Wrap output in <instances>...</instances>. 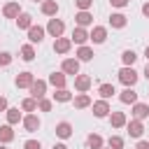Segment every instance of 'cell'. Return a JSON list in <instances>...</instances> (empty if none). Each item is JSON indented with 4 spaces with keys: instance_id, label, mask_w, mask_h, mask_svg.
I'll use <instances>...</instances> for the list:
<instances>
[{
    "instance_id": "6da1fadb",
    "label": "cell",
    "mask_w": 149,
    "mask_h": 149,
    "mask_svg": "<svg viewBox=\"0 0 149 149\" xmlns=\"http://www.w3.org/2000/svg\"><path fill=\"white\" fill-rule=\"evenodd\" d=\"M119 81H121L126 88H128V86L133 88V86H135V81H137V72H135L133 68H126V65H123V68L119 70Z\"/></svg>"
},
{
    "instance_id": "7a4b0ae2",
    "label": "cell",
    "mask_w": 149,
    "mask_h": 149,
    "mask_svg": "<svg viewBox=\"0 0 149 149\" xmlns=\"http://www.w3.org/2000/svg\"><path fill=\"white\" fill-rule=\"evenodd\" d=\"M47 33L58 40V37H63V33H65V23L54 16V19H49V23H47Z\"/></svg>"
},
{
    "instance_id": "3957f363",
    "label": "cell",
    "mask_w": 149,
    "mask_h": 149,
    "mask_svg": "<svg viewBox=\"0 0 149 149\" xmlns=\"http://www.w3.org/2000/svg\"><path fill=\"white\" fill-rule=\"evenodd\" d=\"M28 91H30V98L42 100V98L47 95V81H44V79H35V81H33V86H30Z\"/></svg>"
},
{
    "instance_id": "277c9868",
    "label": "cell",
    "mask_w": 149,
    "mask_h": 149,
    "mask_svg": "<svg viewBox=\"0 0 149 149\" xmlns=\"http://www.w3.org/2000/svg\"><path fill=\"white\" fill-rule=\"evenodd\" d=\"M112 114V107H109V102L107 100H95L93 102V116H98V119H105V116H109Z\"/></svg>"
},
{
    "instance_id": "5b68a950",
    "label": "cell",
    "mask_w": 149,
    "mask_h": 149,
    "mask_svg": "<svg viewBox=\"0 0 149 149\" xmlns=\"http://www.w3.org/2000/svg\"><path fill=\"white\" fill-rule=\"evenodd\" d=\"M88 40H91L93 44H102V42L107 40V28H105V26H93V30L88 33Z\"/></svg>"
},
{
    "instance_id": "8992f818",
    "label": "cell",
    "mask_w": 149,
    "mask_h": 149,
    "mask_svg": "<svg viewBox=\"0 0 149 149\" xmlns=\"http://www.w3.org/2000/svg\"><path fill=\"white\" fill-rule=\"evenodd\" d=\"M61 72H65V74H79V61L77 58H63V63H61Z\"/></svg>"
},
{
    "instance_id": "52a82bcc",
    "label": "cell",
    "mask_w": 149,
    "mask_h": 149,
    "mask_svg": "<svg viewBox=\"0 0 149 149\" xmlns=\"http://www.w3.org/2000/svg\"><path fill=\"white\" fill-rule=\"evenodd\" d=\"M23 12H21V5L19 2H7L5 7H2V16L5 19H19Z\"/></svg>"
},
{
    "instance_id": "ba28073f",
    "label": "cell",
    "mask_w": 149,
    "mask_h": 149,
    "mask_svg": "<svg viewBox=\"0 0 149 149\" xmlns=\"http://www.w3.org/2000/svg\"><path fill=\"white\" fill-rule=\"evenodd\" d=\"M40 126H42V121H40V116H37V114H26V116H23V128H26L28 133L40 130Z\"/></svg>"
},
{
    "instance_id": "9c48e42d",
    "label": "cell",
    "mask_w": 149,
    "mask_h": 149,
    "mask_svg": "<svg viewBox=\"0 0 149 149\" xmlns=\"http://www.w3.org/2000/svg\"><path fill=\"white\" fill-rule=\"evenodd\" d=\"M33 81H35L33 72H19V74H16V79H14V84H16L19 88H30V86H33Z\"/></svg>"
},
{
    "instance_id": "30bf717a",
    "label": "cell",
    "mask_w": 149,
    "mask_h": 149,
    "mask_svg": "<svg viewBox=\"0 0 149 149\" xmlns=\"http://www.w3.org/2000/svg\"><path fill=\"white\" fill-rule=\"evenodd\" d=\"M91 84H93V79H91L88 74H77V77H74V88H77L79 93H86V91L91 88Z\"/></svg>"
},
{
    "instance_id": "8fae6325",
    "label": "cell",
    "mask_w": 149,
    "mask_h": 149,
    "mask_svg": "<svg viewBox=\"0 0 149 149\" xmlns=\"http://www.w3.org/2000/svg\"><path fill=\"white\" fill-rule=\"evenodd\" d=\"M44 33H47V28H42V26H33V28L28 30V40H30V44H40V42L44 40Z\"/></svg>"
},
{
    "instance_id": "7c38bea8",
    "label": "cell",
    "mask_w": 149,
    "mask_h": 149,
    "mask_svg": "<svg viewBox=\"0 0 149 149\" xmlns=\"http://www.w3.org/2000/svg\"><path fill=\"white\" fill-rule=\"evenodd\" d=\"M126 128H128V135H130V137H142V133H144V123H142V121H137V119L128 121V123H126Z\"/></svg>"
},
{
    "instance_id": "4fadbf2b",
    "label": "cell",
    "mask_w": 149,
    "mask_h": 149,
    "mask_svg": "<svg viewBox=\"0 0 149 149\" xmlns=\"http://www.w3.org/2000/svg\"><path fill=\"white\" fill-rule=\"evenodd\" d=\"M70 40H72L74 44H79V47H84V44L88 42V33H86V28H79V26H77V28L72 30V37H70Z\"/></svg>"
},
{
    "instance_id": "5bb4252c",
    "label": "cell",
    "mask_w": 149,
    "mask_h": 149,
    "mask_svg": "<svg viewBox=\"0 0 149 149\" xmlns=\"http://www.w3.org/2000/svg\"><path fill=\"white\" fill-rule=\"evenodd\" d=\"M70 47H72V40H70V37H58V40H54V51H56V54H68Z\"/></svg>"
},
{
    "instance_id": "9a60e30c",
    "label": "cell",
    "mask_w": 149,
    "mask_h": 149,
    "mask_svg": "<svg viewBox=\"0 0 149 149\" xmlns=\"http://www.w3.org/2000/svg\"><path fill=\"white\" fill-rule=\"evenodd\" d=\"M119 100H121L123 105H135V102H137V93L128 86V88H123V91L119 93Z\"/></svg>"
},
{
    "instance_id": "2e32d148",
    "label": "cell",
    "mask_w": 149,
    "mask_h": 149,
    "mask_svg": "<svg viewBox=\"0 0 149 149\" xmlns=\"http://www.w3.org/2000/svg\"><path fill=\"white\" fill-rule=\"evenodd\" d=\"M72 102H74V107H77V109H86V107H91V105H93L88 93H77V95L72 98Z\"/></svg>"
},
{
    "instance_id": "e0dca14e",
    "label": "cell",
    "mask_w": 149,
    "mask_h": 149,
    "mask_svg": "<svg viewBox=\"0 0 149 149\" xmlns=\"http://www.w3.org/2000/svg\"><path fill=\"white\" fill-rule=\"evenodd\" d=\"M42 14L54 19V16L58 14V2H56V0H44V2H42Z\"/></svg>"
},
{
    "instance_id": "ac0fdd59",
    "label": "cell",
    "mask_w": 149,
    "mask_h": 149,
    "mask_svg": "<svg viewBox=\"0 0 149 149\" xmlns=\"http://www.w3.org/2000/svg\"><path fill=\"white\" fill-rule=\"evenodd\" d=\"M126 23H128V16L121 14V12H114V14L109 16V26H112V28H126Z\"/></svg>"
},
{
    "instance_id": "d6986e66",
    "label": "cell",
    "mask_w": 149,
    "mask_h": 149,
    "mask_svg": "<svg viewBox=\"0 0 149 149\" xmlns=\"http://www.w3.org/2000/svg\"><path fill=\"white\" fill-rule=\"evenodd\" d=\"M65 72H51L49 74V84L54 86V88H65Z\"/></svg>"
},
{
    "instance_id": "ffe728a7",
    "label": "cell",
    "mask_w": 149,
    "mask_h": 149,
    "mask_svg": "<svg viewBox=\"0 0 149 149\" xmlns=\"http://www.w3.org/2000/svg\"><path fill=\"white\" fill-rule=\"evenodd\" d=\"M133 116H135L137 121L147 119V116H149V105H144V102H135V105H133Z\"/></svg>"
},
{
    "instance_id": "44dd1931",
    "label": "cell",
    "mask_w": 149,
    "mask_h": 149,
    "mask_svg": "<svg viewBox=\"0 0 149 149\" xmlns=\"http://www.w3.org/2000/svg\"><path fill=\"white\" fill-rule=\"evenodd\" d=\"M109 123H112V128H123L128 123V119H126L123 112H112L109 114Z\"/></svg>"
},
{
    "instance_id": "7402d4cb",
    "label": "cell",
    "mask_w": 149,
    "mask_h": 149,
    "mask_svg": "<svg viewBox=\"0 0 149 149\" xmlns=\"http://www.w3.org/2000/svg\"><path fill=\"white\" fill-rule=\"evenodd\" d=\"M74 21H77V26H79V28H86V26H91V23H93V14H91V12H77Z\"/></svg>"
},
{
    "instance_id": "603a6c76",
    "label": "cell",
    "mask_w": 149,
    "mask_h": 149,
    "mask_svg": "<svg viewBox=\"0 0 149 149\" xmlns=\"http://www.w3.org/2000/svg\"><path fill=\"white\" fill-rule=\"evenodd\" d=\"M56 135H58L61 140H68V137L72 135V126H70L68 121H61V123H56Z\"/></svg>"
},
{
    "instance_id": "cb8c5ba5",
    "label": "cell",
    "mask_w": 149,
    "mask_h": 149,
    "mask_svg": "<svg viewBox=\"0 0 149 149\" xmlns=\"http://www.w3.org/2000/svg\"><path fill=\"white\" fill-rule=\"evenodd\" d=\"M16 26H19V30H30V28H33V16L23 12V14L16 19Z\"/></svg>"
},
{
    "instance_id": "d4e9b609",
    "label": "cell",
    "mask_w": 149,
    "mask_h": 149,
    "mask_svg": "<svg viewBox=\"0 0 149 149\" xmlns=\"http://www.w3.org/2000/svg\"><path fill=\"white\" fill-rule=\"evenodd\" d=\"M7 123L9 126H14V123H19V121H23V116H21V112H19V107H9L7 112Z\"/></svg>"
},
{
    "instance_id": "484cf974",
    "label": "cell",
    "mask_w": 149,
    "mask_h": 149,
    "mask_svg": "<svg viewBox=\"0 0 149 149\" xmlns=\"http://www.w3.org/2000/svg\"><path fill=\"white\" fill-rule=\"evenodd\" d=\"M12 140H14V130H12V126H9V123L0 126V142L7 144V142H12Z\"/></svg>"
},
{
    "instance_id": "4316f807",
    "label": "cell",
    "mask_w": 149,
    "mask_h": 149,
    "mask_svg": "<svg viewBox=\"0 0 149 149\" xmlns=\"http://www.w3.org/2000/svg\"><path fill=\"white\" fill-rule=\"evenodd\" d=\"M54 100H56V102H70V100H72V93H70L68 88H56V91H54Z\"/></svg>"
},
{
    "instance_id": "83f0119b",
    "label": "cell",
    "mask_w": 149,
    "mask_h": 149,
    "mask_svg": "<svg viewBox=\"0 0 149 149\" xmlns=\"http://www.w3.org/2000/svg\"><path fill=\"white\" fill-rule=\"evenodd\" d=\"M93 56H95V54H93V49H91V47H86V44L77 49V61H91Z\"/></svg>"
},
{
    "instance_id": "f1b7e54d",
    "label": "cell",
    "mask_w": 149,
    "mask_h": 149,
    "mask_svg": "<svg viewBox=\"0 0 149 149\" xmlns=\"http://www.w3.org/2000/svg\"><path fill=\"white\" fill-rule=\"evenodd\" d=\"M121 61H123V65H126V68H133V63L137 61V54H135L133 49H126V51L121 54Z\"/></svg>"
},
{
    "instance_id": "f546056e",
    "label": "cell",
    "mask_w": 149,
    "mask_h": 149,
    "mask_svg": "<svg viewBox=\"0 0 149 149\" xmlns=\"http://www.w3.org/2000/svg\"><path fill=\"white\" fill-rule=\"evenodd\" d=\"M98 93H100L102 100H107V98H112L116 91H114V84H100V86H98Z\"/></svg>"
},
{
    "instance_id": "4dcf8cb0",
    "label": "cell",
    "mask_w": 149,
    "mask_h": 149,
    "mask_svg": "<svg viewBox=\"0 0 149 149\" xmlns=\"http://www.w3.org/2000/svg\"><path fill=\"white\" fill-rule=\"evenodd\" d=\"M86 144H88L91 149H102V144H105V142H102V137H100L98 133H91V135L86 137Z\"/></svg>"
},
{
    "instance_id": "1f68e13d",
    "label": "cell",
    "mask_w": 149,
    "mask_h": 149,
    "mask_svg": "<svg viewBox=\"0 0 149 149\" xmlns=\"http://www.w3.org/2000/svg\"><path fill=\"white\" fill-rule=\"evenodd\" d=\"M21 58H23L26 63H30V61L35 58V49H33V44H30V42L21 47Z\"/></svg>"
},
{
    "instance_id": "d6a6232c",
    "label": "cell",
    "mask_w": 149,
    "mask_h": 149,
    "mask_svg": "<svg viewBox=\"0 0 149 149\" xmlns=\"http://www.w3.org/2000/svg\"><path fill=\"white\" fill-rule=\"evenodd\" d=\"M21 109H23V112H30V114L37 112V100H35V98H26V100L21 102Z\"/></svg>"
},
{
    "instance_id": "836d02e7",
    "label": "cell",
    "mask_w": 149,
    "mask_h": 149,
    "mask_svg": "<svg viewBox=\"0 0 149 149\" xmlns=\"http://www.w3.org/2000/svg\"><path fill=\"white\" fill-rule=\"evenodd\" d=\"M51 107H54V102H51L49 98H42V100H37V109H40V112H51Z\"/></svg>"
},
{
    "instance_id": "e575fe53",
    "label": "cell",
    "mask_w": 149,
    "mask_h": 149,
    "mask_svg": "<svg viewBox=\"0 0 149 149\" xmlns=\"http://www.w3.org/2000/svg\"><path fill=\"white\" fill-rule=\"evenodd\" d=\"M107 144H109V149H121V147H123V137H119V135H112V137L107 140Z\"/></svg>"
},
{
    "instance_id": "d590c367",
    "label": "cell",
    "mask_w": 149,
    "mask_h": 149,
    "mask_svg": "<svg viewBox=\"0 0 149 149\" xmlns=\"http://www.w3.org/2000/svg\"><path fill=\"white\" fill-rule=\"evenodd\" d=\"M12 63V54L9 51H0V68H7Z\"/></svg>"
},
{
    "instance_id": "8d00e7d4",
    "label": "cell",
    "mask_w": 149,
    "mask_h": 149,
    "mask_svg": "<svg viewBox=\"0 0 149 149\" xmlns=\"http://www.w3.org/2000/svg\"><path fill=\"white\" fill-rule=\"evenodd\" d=\"M74 2H77L79 12H88V9H91V5H93V0H74Z\"/></svg>"
},
{
    "instance_id": "74e56055",
    "label": "cell",
    "mask_w": 149,
    "mask_h": 149,
    "mask_svg": "<svg viewBox=\"0 0 149 149\" xmlns=\"http://www.w3.org/2000/svg\"><path fill=\"white\" fill-rule=\"evenodd\" d=\"M23 149H42V144L37 140H26L23 142Z\"/></svg>"
},
{
    "instance_id": "f35d334b",
    "label": "cell",
    "mask_w": 149,
    "mask_h": 149,
    "mask_svg": "<svg viewBox=\"0 0 149 149\" xmlns=\"http://www.w3.org/2000/svg\"><path fill=\"white\" fill-rule=\"evenodd\" d=\"M128 2H130V0H109V5H112V7H119V9H121V7H126Z\"/></svg>"
},
{
    "instance_id": "ab89813d",
    "label": "cell",
    "mask_w": 149,
    "mask_h": 149,
    "mask_svg": "<svg viewBox=\"0 0 149 149\" xmlns=\"http://www.w3.org/2000/svg\"><path fill=\"white\" fill-rule=\"evenodd\" d=\"M9 107H7V98L5 95H0V112H7Z\"/></svg>"
},
{
    "instance_id": "60d3db41",
    "label": "cell",
    "mask_w": 149,
    "mask_h": 149,
    "mask_svg": "<svg viewBox=\"0 0 149 149\" xmlns=\"http://www.w3.org/2000/svg\"><path fill=\"white\" fill-rule=\"evenodd\" d=\"M135 149H149V142H147V140H140V142L135 144Z\"/></svg>"
},
{
    "instance_id": "b9f144b4",
    "label": "cell",
    "mask_w": 149,
    "mask_h": 149,
    "mask_svg": "<svg viewBox=\"0 0 149 149\" xmlns=\"http://www.w3.org/2000/svg\"><path fill=\"white\" fill-rule=\"evenodd\" d=\"M142 14L149 19V2H144V5H142Z\"/></svg>"
},
{
    "instance_id": "7bdbcfd3",
    "label": "cell",
    "mask_w": 149,
    "mask_h": 149,
    "mask_svg": "<svg viewBox=\"0 0 149 149\" xmlns=\"http://www.w3.org/2000/svg\"><path fill=\"white\" fill-rule=\"evenodd\" d=\"M54 149H68V147H65L63 142H58V144H54Z\"/></svg>"
},
{
    "instance_id": "ee69618b",
    "label": "cell",
    "mask_w": 149,
    "mask_h": 149,
    "mask_svg": "<svg viewBox=\"0 0 149 149\" xmlns=\"http://www.w3.org/2000/svg\"><path fill=\"white\" fill-rule=\"evenodd\" d=\"M144 77L149 79V63H147V68H144Z\"/></svg>"
},
{
    "instance_id": "f6af8a7d",
    "label": "cell",
    "mask_w": 149,
    "mask_h": 149,
    "mask_svg": "<svg viewBox=\"0 0 149 149\" xmlns=\"http://www.w3.org/2000/svg\"><path fill=\"white\" fill-rule=\"evenodd\" d=\"M144 56H147V61H149V44L144 47Z\"/></svg>"
},
{
    "instance_id": "bcb514c9",
    "label": "cell",
    "mask_w": 149,
    "mask_h": 149,
    "mask_svg": "<svg viewBox=\"0 0 149 149\" xmlns=\"http://www.w3.org/2000/svg\"><path fill=\"white\" fill-rule=\"evenodd\" d=\"M0 149H7V147H5V144H0Z\"/></svg>"
},
{
    "instance_id": "7dc6e473",
    "label": "cell",
    "mask_w": 149,
    "mask_h": 149,
    "mask_svg": "<svg viewBox=\"0 0 149 149\" xmlns=\"http://www.w3.org/2000/svg\"><path fill=\"white\" fill-rule=\"evenodd\" d=\"M33 2H44V0H33Z\"/></svg>"
}]
</instances>
